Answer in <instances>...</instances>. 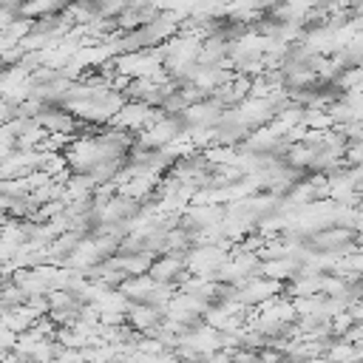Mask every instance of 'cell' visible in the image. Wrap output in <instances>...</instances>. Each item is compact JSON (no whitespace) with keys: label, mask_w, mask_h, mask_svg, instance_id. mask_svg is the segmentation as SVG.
<instances>
[{"label":"cell","mask_w":363,"mask_h":363,"mask_svg":"<svg viewBox=\"0 0 363 363\" xmlns=\"http://www.w3.org/2000/svg\"><path fill=\"white\" fill-rule=\"evenodd\" d=\"M62 210H65V204H62V201H45V204H40V207H37V216H34V221H40V224H48V221H51V218H57Z\"/></svg>","instance_id":"obj_9"},{"label":"cell","mask_w":363,"mask_h":363,"mask_svg":"<svg viewBox=\"0 0 363 363\" xmlns=\"http://www.w3.org/2000/svg\"><path fill=\"white\" fill-rule=\"evenodd\" d=\"M6 201H9V199H3V196H0V213H6Z\"/></svg>","instance_id":"obj_12"},{"label":"cell","mask_w":363,"mask_h":363,"mask_svg":"<svg viewBox=\"0 0 363 363\" xmlns=\"http://www.w3.org/2000/svg\"><path fill=\"white\" fill-rule=\"evenodd\" d=\"M159 111H162L164 116H182V113L187 111V102H184V96H182V91L176 88L173 94H167V96L162 99V105H159Z\"/></svg>","instance_id":"obj_8"},{"label":"cell","mask_w":363,"mask_h":363,"mask_svg":"<svg viewBox=\"0 0 363 363\" xmlns=\"http://www.w3.org/2000/svg\"><path fill=\"white\" fill-rule=\"evenodd\" d=\"M360 357H363L360 346H349V343L335 340V337L323 349V360H329V363H360Z\"/></svg>","instance_id":"obj_4"},{"label":"cell","mask_w":363,"mask_h":363,"mask_svg":"<svg viewBox=\"0 0 363 363\" xmlns=\"http://www.w3.org/2000/svg\"><path fill=\"white\" fill-rule=\"evenodd\" d=\"M0 323H3V312H0Z\"/></svg>","instance_id":"obj_13"},{"label":"cell","mask_w":363,"mask_h":363,"mask_svg":"<svg viewBox=\"0 0 363 363\" xmlns=\"http://www.w3.org/2000/svg\"><path fill=\"white\" fill-rule=\"evenodd\" d=\"M26 292L17 286V284H6V286H0V312H14V309H20L23 303H26Z\"/></svg>","instance_id":"obj_7"},{"label":"cell","mask_w":363,"mask_h":363,"mask_svg":"<svg viewBox=\"0 0 363 363\" xmlns=\"http://www.w3.org/2000/svg\"><path fill=\"white\" fill-rule=\"evenodd\" d=\"M159 6H150V3H125V9L116 14V31H136L147 23H153L159 17Z\"/></svg>","instance_id":"obj_1"},{"label":"cell","mask_w":363,"mask_h":363,"mask_svg":"<svg viewBox=\"0 0 363 363\" xmlns=\"http://www.w3.org/2000/svg\"><path fill=\"white\" fill-rule=\"evenodd\" d=\"M156 289V284H153V278L150 275H139V278H128L116 292L119 295H125L128 301H133V303H142L145 301V295H150Z\"/></svg>","instance_id":"obj_5"},{"label":"cell","mask_w":363,"mask_h":363,"mask_svg":"<svg viewBox=\"0 0 363 363\" xmlns=\"http://www.w3.org/2000/svg\"><path fill=\"white\" fill-rule=\"evenodd\" d=\"M230 363H261V354L258 352H252V349H235V352H230Z\"/></svg>","instance_id":"obj_10"},{"label":"cell","mask_w":363,"mask_h":363,"mask_svg":"<svg viewBox=\"0 0 363 363\" xmlns=\"http://www.w3.org/2000/svg\"><path fill=\"white\" fill-rule=\"evenodd\" d=\"M23 306H28V309L37 312V315H48V298H45V295H28Z\"/></svg>","instance_id":"obj_11"},{"label":"cell","mask_w":363,"mask_h":363,"mask_svg":"<svg viewBox=\"0 0 363 363\" xmlns=\"http://www.w3.org/2000/svg\"><path fill=\"white\" fill-rule=\"evenodd\" d=\"M162 318H164V312H159V309H153V306H147V303H128V309H125V323L136 332V335H147L150 329H156L159 323H162Z\"/></svg>","instance_id":"obj_3"},{"label":"cell","mask_w":363,"mask_h":363,"mask_svg":"<svg viewBox=\"0 0 363 363\" xmlns=\"http://www.w3.org/2000/svg\"><path fill=\"white\" fill-rule=\"evenodd\" d=\"M113 261H116V267H119L128 278L147 275V269H150V264H153V258L145 255V252H139V255H113Z\"/></svg>","instance_id":"obj_6"},{"label":"cell","mask_w":363,"mask_h":363,"mask_svg":"<svg viewBox=\"0 0 363 363\" xmlns=\"http://www.w3.org/2000/svg\"><path fill=\"white\" fill-rule=\"evenodd\" d=\"M147 113L150 108L139 105V102H125L108 122V128H116V130H125V133H142L145 130V122H147Z\"/></svg>","instance_id":"obj_2"}]
</instances>
